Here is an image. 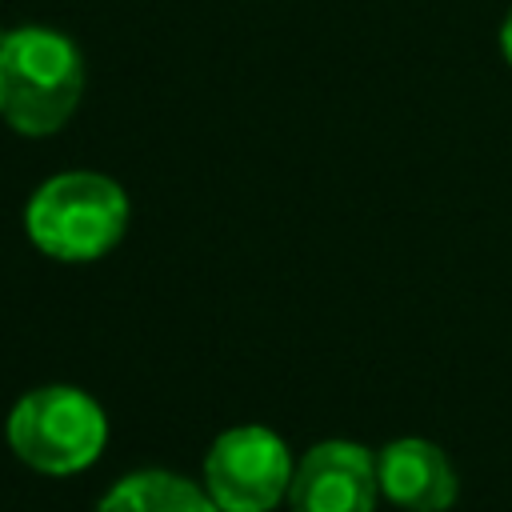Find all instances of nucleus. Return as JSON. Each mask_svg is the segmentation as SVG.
<instances>
[{
  "label": "nucleus",
  "mask_w": 512,
  "mask_h": 512,
  "mask_svg": "<svg viewBox=\"0 0 512 512\" xmlns=\"http://www.w3.org/2000/svg\"><path fill=\"white\" fill-rule=\"evenodd\" d=\"M376 456L356 440L312 444L288 484V512H372L376 508Z\"/></svg>",
  "instance_id": "nucleus-5"
},
{
  "label": "nucleus",
  "mask_w": 512,
  "mask_h": 512,
  "mask_svg": "<svg viewBox=\"0 0 512 512\" xmlns=\"http://www.w3.org/2000/svg\"><path fill=\"white\" fill-rule=\"evenodd\" d=\"M500 52H504V60L512 64V12L504 16V28H500Z\"/></svg>",
  "instance_id": "nucleus-8"
},
{
  "label": "nucleus",
  "mask_w": 512,
  "mask_h": 512,
  "mask_svg": "<svg viewBox=\"0 0 512 512\" xmlns=\"http://www.w3.org/2000/svg\"><path fill=\"white\" fill-rule=\"evenodd\" d=\"M96 512H220L204 484L168 472V468H140L120 476L96 504Z\"/></svg>",
  "instance_id": "nucleus-7"
},
{
  "label": "nucleus",
  "mask_w": 512,
  "mask_h": 512,
  "mask_svg": "<svg viewBox=\"0 0 512 512\" xmlns=\"http://www.w3.org/2000/svg\"><path fill=\"white\" fill-rule=\"evenodd\" d=\"M0 48H4V32H0Z\"/></svg>",
  "instance_id": "nucleus-9"
},
{
  "label": "nucleus",
  "mask_w": 512,
  "mask_h": 512,
  "mask_svg": "<svg viewBox=\"0 0 512 512\" xmlns=\"http://www.w3.org/2000/svg\"><path fill=\"white\" fill-rule=\"evenodd\" d=\"M4 440L32 472L76 476L100 460L108 444V416L72 384H40L12 404Z\"/></svg>",
  "instance_id": "nucleus-3"
},
{
  "label": "nucleus",
  "mask_w": 512,
  "mask_h": 512,
  "mask_svg": "<svg viewBox=\"0 0 512 512\" xmlns=\"http://www.w3.org/2000/svg\"><path fill=\"white\" fill-rule=\"evenodd\" d=\"M24 228L32 244L52 260H100L120 244L128 228V196L112 176L60 172L32 192L24 208Z\"/></svg>",
  "instance_id": "nucleus-2"
},
{
  "label": "nucleus",
  "mask_w": 512,
  "mask_h": 512,
  "mask_svg": "<svg viewBox=\"0 0 512 512\" xmlns=\"http://www.w3.org/2000/svg\"><path fill=\"white\" fill-rule=\"evenodd\" d=\"M84 96L80 48L44 24L4 36L0 48V116L20 136H52Z\"/></svg>",
  "instance_id": "nucleus-1"
},
{
  "label": "nucleus",
  "mask_w": 512,
  "mask_h": 512,
  "mask_svg": "<svg viewBox=\"0 0 512 512\" xmlns=\"http://www.w3.org/2000/svg\"><path fill=\"white\" fill-rule=\"evenodd\" d=\"M376 484L404 512H448L460 492L456 468L444 448L420 436L388 440L376 452Z\"/></svg>",
  "instance_id": "nucleus-6"
},
{
  "label": "nucleus",
  "mask_w": 512,
  "mask_h": 512,
  "mask_svg": "<svg viewBox=\"0 0 512 512\" xmlns=\"http://www.w3.org/2000/svg\"><path fill=\"white\" fill-rule=\"evenodd\" d=\"M292 452L264 424H236L204 452V488L220 512H272L292 484Z\"/></svg>",
  "instance_id": "nucleus-4"
}]
</instances>
